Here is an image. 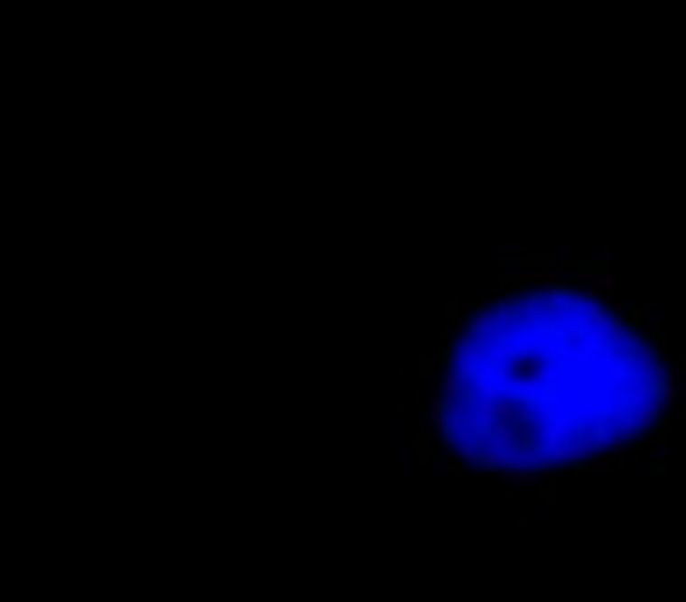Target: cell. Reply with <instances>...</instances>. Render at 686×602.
Returning <instances> with one entry per match:
<instances>
[{
  "mask_svg": "<svg viewBox=\"0 0 686 602\" xmlns=\"http://www.w3.org/2000/svg\"><path fill=\"white\" fill-rule=\"evenodd\" d=\"M411 412L416 453L449 477H612L668 458L686 421V355L602 257H528L449 309Z\"/></svg>",
  "mask_w": 686,
  "mask_h": 602,
  "instance_id": "1",
  "label": "cell"
}]
</instances>
